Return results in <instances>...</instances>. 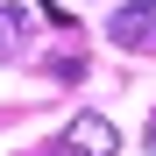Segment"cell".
I'll return each instance as SVG.
<instances>
[{
  "instance_id": "obj_3",
  "label": "cell",
  "mask_w": 156,
  "mask_h": 156,
  "mask_svg": "<svg viewBox=\"0 0 156 156\" xmlns=\"http://www.w3.org/2000/svg\"><path fill=\"white\" fill-rule=\"evenodd\" d=\"M149 156H156V121H149Z\"/></svg>"
},
{
  "instance_id": "obj_1",
  "label": "cell",
  "mask_w": 156,
  "mask_h": 156,
  "mask_svg": "<svg viewBox=\"0 0 156 156\" xmlns=\"http://www.w3.org/2000/svg\"><path fill=\"white\" fill-rule=\"evenodd\" d=\"M114 149H121V128L107 114H78L64 128V156H114Z\"/></svg>"
},
{
  "instance_id": "obj_2",
  "label": "cell",
  "mask_w": 156,
  "mask_h": 156,
  "mask_svg": "<svg viewBox=\"0 0 156 156\" xmlns=\"http://www.w3.org/2000/svg\"><path fill=\"white\" fill-rule=\"evenodd\" d=\"M107 36L121 50H156V0H128V7H114Z\"/></svg>"
}]
</instances>
